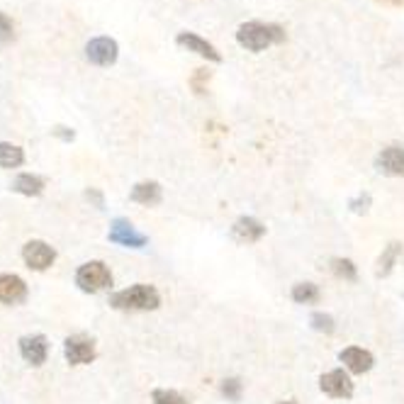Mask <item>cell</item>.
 <instances>
[{"label": "cell", "instance_id": "obj_1", "mask_svg": "<svg viewBox=\"0 0 404 404\" xmlns=\"http://www.w3.org/2000/svg\"><path fill=\"white\" fill-rule=\"evenodd\" d=\"M110 307L119 312H151L161 307V295L153 285L136 283L110 295Z\"/></svg>", "mask_w": 404, "mask_h": 404}, {"label": "cell", "instance_id": "obj_2", "mask_svg": "<svg viewBox=\"0 0 404 404\" xmlns=\"http://www.w3.org/2000/svg\"><path fill=\"white\" fill-rule=\"evenodd\" d=\"M236 42L249 51H263L273 44L285 42V30L275 22H244L236 30Z\"/></svg>", "mask_w": 404, "mask_h": 404}, {"label": "cell", "instance_id": "obj_3", "mask_svg": "<svg viewBox=\"0 0 404 404\" xmlns=\"http://www.w3.org/2000/svg\"><path fill=\"white\" fill-rule=\"evenodd\" d=\"M76 285L88 295H98L112 288V271L107 268L105 261H88L76 271Z\"/></svg>", "mask_w": 404, "mask_h": 404}, {"label": "cell", "instance_id": "obj_4", "mask_svg": "<svg viewBox=\"0 0 404 404\" xmlns=\"http://www.w3.org/2000/svg\"><path fill=\"white\" fill-rule=\"evenodd\" d=\"M64 356L71 366H88L95 361L98 351H95V341L85 334H73L64 341Z\"/></svg>", "mask_w": 404, "mask_h": 404}, {"label": "cell", "instance_id": "obj_5", "mask_svg": "<svg viewBox=\"0 0 404 404\" xmlns=\"http://www.w3.org/2000/svg\"><path fill=\"white\" fill-rule=\"evenodd\" d=\"M22 261L27 263V268L42 273L51 268V263L56 261V251L54 246H49L42 239H32V241H27L25 246H22Z\"/></svg>", "mask_w": 404, "mask_h": 404}, {"label": "cell", "instance_id": "obj_6", "mask_svg": "<svg viewBox=\"0 0 404 404\" xmlns=\"http://www.w3.org/2000/svg\"><path fill=\"white\" fill-rule=\"evenodd\" d=\"M119 56V47L112 37H95L85 44V59L95 66H112Z\"/></svg>", "mask_w": 404, "mask_h": 404}, {"label": "cell", "instance_id": "obj_7", "mask_svg": "<svg viewBox=\"0 0 404 404\" xmlns=\"http://www.w3.org/2000/svg\"><path fill=\"white\" fill-rule=\"evenodd\" d=\"M320 388L324 395L334 397V400H351L354 397V383H351V375L346 371H329L320 378Z\"/></svg>", "mask_w": 404, "mask_h": 404}, {"label": "cell", "instance_id": "obj_8", "mask_svg": "<svg viewBox=\"0 0 404 404\" xmlns=\"http://www.w3.org/2000/svg\"><path fill=\"white\" fill-rule=\"evenodd\" d=\"M17 346H20V356L25 358L30 366L39 368L47 363L49 358V339L44 337V334H27V337H22L17 341Z\"/></svg>", "mask_w": 404, "mask_h": 404}, {"label": "cell", "instance_id": "obj_9", "mask_svg": "<svg viewBox=\"0 0 404 404\" xmlns=\"http://www.w3.org/2000/svg\"><path fill=\"white\" fill-rule=\"evenodd\" d=\"M112 244H119V246H127V249H144L146 246V234H141V231H136L132 226V222L117 217L112 219L110 224V234H107Z\"/></svg>", "mask_w": 404, "mask_h": 404}, {"label": "cell", "instance_id": "obj_10", "mask_svg": "<svg viewBox=\"0 0 404 404\" xmlns=\"http://www.w3.org/2000/svg\"><path fill=\"white\" fill-rule=\"evenodd\" d=\"M375 168L390 178H404V146L392 144L380 151L375 158Z\"/></svg>", "mask_w": 404, "mask_h": 404}, {"label": "cell", "instance_id": "obj_11", "mask_svg": "<svg viewBox=\"0 0 404 404\" xmlns=\"http://www.w3.org/2000/svg\"><path fill=\"white\" fill-rule=\"evenodd\" d=\"M27 300V283L15 273H0V305H22Z\"/></svg>", "mask_w": 404, "mask_h": 404}, {"label": "cell", "instance_id": "obj_12", "mask_svg": "<svg viewBox=\"0 0 404 404\" xmlns=\"http://www.w3.org/2000/svg\"><path fill=\"white\" fill-rule=\"evenodd\" d=\"M175 44H178V47H183V49H187V51H192V54L202 56V59L214 61V64H219V61H222L219 51L214 49L212 44L207 42V39H202L200 34H195V32H180L178 37H175Z\"/></svg>", "mask_w": 404, "mask_h": 404}, {"label": "cell", "instance_id": "obj_13", "mask_svg": "<svg viewBox=\"0 0 404 404\" xmlns=\"http://www.w3.org/2000/svg\"><path fill=\"white\" fill-rule=\"evenodd\" d=\"M266 236V226L263 222H258L256 217H239L231 224V239L236 244H256Z\"/></svg>", "mask_w": 404, "mask_h": 404}, {"label": "cell", "instance_id": "obj_14", "mask_svg": "<svg viewBox=\"0 0 404 404\" xmlns=\"http://www.w3.org/2000/svg\"><path fill=\"white\" fill-rule=\"evenodd\" d=\"M339 361L346 366V371L354 373V375H363L368 373L375 366V358L371 351L366 349H358V346H349L339 354Z\"/></svg>", "mask_w": 404, "mask_h": 404}, {"label": "cell", "instance_id": "obj_15", "mask_svg": "<svg viewBox=\"0 0 404 404\" xmlns=\"http://www.w3.org/2000/svg\"><path fill=\"white\" fill-rule=\"evenodd\" d=\"M129 197H132V202H139V204H144V207H153V204H161L163 192L156 180H141V183H136L132 187Z\"/></svg>", "mask_w": 404, "mask_h": 404}, {"label": "cell", "instance_id": "obj_16", "mask_svg": "<svg viewBox=\"0 0 404 404\" xmlns=\"http://www.w3.org/2000/svg\"><path fill=\"white\" fill-rule=\"evenodd\" d=\"M44 187H47V180L37 173H20L13 180V190L25 197H39L44 192Z\"/></svg>", "mask_w": 404, "mask_h": 404}, {"label": "cell", "instance_id": "obj_17", "mask_svg": "<svg viewBox=\"0 0 404 404\" xmlns=\"http://www.w3.org/2000/svg\"><path fill=\"white\" fill-rule=\"evenodd\" d=\"M404 251V246L400 241H390L388 246L383 249V253H380V258H378V268H375V275L378 278H388L392 268H395V263H397V258L402 256Z\"/></svg>", "mask_w": 404, "mask_h": 404}, {"label": "cell", "instance_id": "obj_18", "mask_svg": "<svg viewBox=\"0 0 404 404\" xmlns=\"http://www.w3.org/2000/svg\"><path fill=\"white\" fill-rule=\"evenodd\" d=\"M25 163V151L10 141H0V168H20Z\"/></svg>", "mask_w": 404, "mask_h": 404}, {"label": "cell", "instance_id": "obj_19", "mask_svg": "<svg viewBox=\"0 0 404 404\" xmlns=\"http://www.w3.org/2000/svg\"><path fill=\"white\" fill-rule=\"evenodd\" d=\"M293 300L297 305H317L322 297L320 288L315 285V283H297V285H293Z\"/></svg>", "mask_w": 404, "mask_h": 404}, {"label": "cell", "instance_id": "obj_20", "mask_svg": "<svg viewBox=\"0 0 404 404\" xmlns=\"http://www.w3.org/2000/svg\"><path fill=\"white\" fill-rule=\"evenodd\" d=\"M332 273L337 278H341V280H349V283H354L358 278V268L351 258H332Z\"/></svg>", "mask_w": 404, "mask_h": 404}, {"label": "cell", "instance_id": "obj_21", "mask_svg": "<svg viewBox=\"0 0 404 404\" xmlns=\"http://www.w3.org/2000/svg\"><path fill=\"white\" fill-rule=\"evenodd\" d=\"M151 402L153 404H190L187 397H183L175 390H166V388H156L151 392Z\"/></svg>", "mask_w": 404, "mask_h": 404}, {"label": "cell", "instance_id": "obj_22", "mask_svg": "<svg viewBox=\"0 0 404 404\" xmlns=\"http://www.w3.org/2000/svg\"><path fill=\"white\" fill-rule=\"evenodd\" d=\"M310 324H312V329L320 334H334V329H337L334 317L327 315V312H315V315L310 317Z\"/></svg>", "mask_w": 404, "mask_h": 404}, {"label": "cell", "instance_id": "obj_23", "mask_svg": "<svg viewBox=\"0 0 404 404\" xmlns=\"http://www.w3.org/2000/svg\"><path fill=\"white\" fill-rule=\"evenodd\" d=\"M222 395L226 397L229 402H241V395H244V383L239 378H226L222 383Z\"/></svg>", "mask_w": 404, "mask_h": 404}, {"label": "cell", "instance_id": "obj_24", "mask_svg": "<svg viewBox=\"0 0 404 404\" xmlns=\"http://www.w3.org/2000/svg\"><path fill=\"white\" fill-rule=\"evenodd\" d=\"M15 39V25L8 13H0V44H10Z\"/></svg>", "mask_w": 404, "mask_h": 404}, {"label": "cell", "instance_id": "obj_25", "mask_svg": "<svg viewBox=\"0 0 404 404\" xmlns=\"http://www.w3.org/2000/svg\"><path fill=\"white\" fill-rule=\"evenodd\" d=\"M371 195H368V192H363V195H358V197H354V200L349 202V207L354 209L356 214H366L368 212V207H371Z\"/></svg>", "mask_w": 404, "mask_h": 404}, {"label": "cell", "instance_id": "obj_26", "mask_svg": "<svg viewBox=\"0 0 404 404\" xmlns=\"http://www.w3.org/2000/svg\"><path fill=\"white\" fill-rule=\"evenodd\" d=\"M204 81H209V71H207V68H197L195 76H192V81H190L197 95L204 93Z\"/></svg>", "mask_w": 404, "mask_h": 404}, {"label": "cell", "instance_id": "obj_27", "mask_svg": "<svg viewBox=\"0 0 404 404\" xmlns=\"http://www.w3.org/2000/svg\"><path fill=\"white\" fill-rule=\"evenodd\" d=\"M83 197H85V200H88V202H93L98 209L105 207V197H102V192L98 190V187H88V190L83 192Z\"/></svg>", "mask_w": 404, "mask_h": 404}, {"label": "cell", "instance_id": "obj_28", "mask_svg": "<svg viewBox=\"0 0 404 404\" xmlns=\"http://www.w3.org/2000/svg\"><path fill=\"white\" fill-rule=\"evenodd\" d=\"M51 134H54L56 139L66 141V144H68V141H73V139H76V132H73L71 127H64V124H56V127L51 129Z\"/></svg>", "mask_w": 404, "mask_h": 404}, {"label": "cell", "instance_id": "obj_29", "mask_svg": "<svg viewBox=\"0 0 404 404\" xmlns=\"http://www.w3.org/2000/svg\"><path fill=\"white\" fill-rule=\"evenodd\" d=\"M383 3H388V5H402L404 0H383Z\"/></svg>", "mask_w": 404, "mask_h": 404}, {"label": "cell", "instance_id": "obj_30", "mask_svg": "<svg viewBox=\"0 0 404 404\" xmlns=\"http://www.w3.org/2000/svg\"><path fill=\"white\" fill-rule=\"evenodd\" d=\"M278 404H297L295 400H285V402H278Z\"/></svg>", "mask_w": 404, "mask_h": 404}]
</instances>
